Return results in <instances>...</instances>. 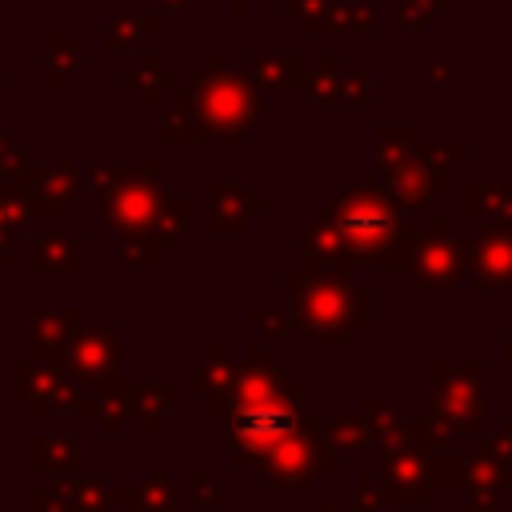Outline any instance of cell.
<instances>
[{"label": "cell", "instance_id": "obj_2", "mask_svg": "<svg viewBox=\"0 0 512 512\" xmlns=\"http://www.w3.org/2000/svg\"><path fill=\"white\" fill-rule=\"evenodd\" d=\"M176 108H184L204 140H244L248 128L264 116L260 84L232 68L228 56H212L208 72H196L192 92H176Z\"/></svg>", "mask_w": 512, "mask_h": 512}, {"label": "cell", "instance_id": "obj_28", "mask_svg": "<svg viewBox=\"0 0 512 512\" xmlns=\"http://www.w3.org/2000/svg\"><path fill=\"white\" fill-rule=\"evenodd\" d=\"M12 148H16V144H12V136H8V132H0V160H4Z\"/></svg>", "mask_w": 512, "mask_h": 512}, {"label": "cell", "instance_id": "obj_27", "mask_svg": "<svg viewBox=\"0 0 512 512\" xmlns=\"http://www.w3.org/2000/svg\"><path fill=\"white\" fill-rule=\"evenodd\" d=\"M160 8H168V12H188L192 0H160Z\"/></svg>", "mask_w": 512, "mask_h": 512}, {"label": "cell", "instance_id": "obj_7", "mask_svg": "<svg viewBox=\"0 0 512 512\" xmlns=\"http://www.w3.org/2000/svg\"><path fill=\"white\" fill-rule=\"evenodd\" d=\"M76 188H80V172L72 164H56V168L32 164L28 168V208H32V216H52L56 220Z\"/></svg>", "mask_w": 512, "mask_h": 512}, {"label": "cell", "instance_id": "obj_6", "mask_svg": "<svg viewBox=\"0 0 512 512\" xmlns=\"http://www.w3.org/2000/svg\"><path fill=\"white\" fill-rule=\"evenodd\" d=\"M464 248H468L476 284L484 288L512 284V224L508 220H492L480 236H464Z\"/></svg>", "mask_w": 512, "mask_h": 512}, {"label": "cell", "instance_id": "obj_25", "mask_svg": "<svg viewBox=\"0 0 512 512\" xmlns=\"http://www.w3.org/2000/svg\"><path fill=\"white\" fill-rule=\"evenodd\" d=\"M284 88H304V56L300 52L284 56Z\"/></svg>", "mask_w": 512, "mask_h": 512}, {"label": "cell", "instance_id": "obj_3", "mask_svg": "<svg viewBox=\"0 0 512 512\" xmlns=\"http://www.w3.org/2000/svg\"><path fill=\"white\" fill-rule=\"evenodd\" d=\"M168 200H172V188L156 176V168H148V164L124 168L120 184L100 196V204H104V232H116L124 240L152 236Z\"/></svg>", "mask_w": 512, "mask_h": 512}, {"label": "cell", "instance_id": "obj_17", "mask_svg": "<svg viewBox=\"0 0 512 512\" xmlns=\"http://www.w3.org/2000/svg\"><path fill=\"white\" fill-rule=\"evenodd\" d=\"M372 4L368 0H336L324 16V32H372Z\"/></svg>", "mask_w": 512, "mask_h": 512}, {"label": "cell", "instance_id": "obj_15", "mask_svg": "<svg viewBox=\"0 0 512 512\" xmlns=\"http://www.w3.org/2000/svg\"><path fill=\"white\" fill-rule=\"evenodd\" d=\"M152 28H156V16H116V20H108L104 32H100V48H104V52H128V48H136V40L148 36Z\"/></svg>", "mask_w": 512, "mask_h": 512}, {"label": "cell", "instance_id": "obj_21", "mask_svg": "<svg viewBox=\"0 0 512 512\" xmlns=\"http://www.w3.org/2000/svg\"><path fill=\"white\" fill-rule=\"evenodd\" d=\"M156 136H160L164 144H188V140H204V132L196 128V120H192L184 108H172V112L160 120Z\"/></svg>", "mask_w": 512, "mask_h": 512}, {"label": "cell", "instance_id": "obj_14", "mask_svg": "<svg viewBox=\"0 0 512 512\" xmlns=\"http://www.w3.org/2000/svg\"><path fill=\"white\" fill-rule=\"evenodd\" d=\"M80 252H84V240L80 236L48 232V236L36 240L32 268H80Z\"/></svg>", "mask_w": 512, "mask_h": 512}, {"label": "cell", "instance_id": "obj_12", "mask_svg": "<svg viewBox=\"0 0 512 512\" xmlns=\"http://www.w3.org/2000/svg\"><path fill=\"white\" fill-rule=\"evenodd\" d=\"M292 428V412H284V408H276V404H248L240 416H236V432L244 436V440H252V444H268V440H276V436H284Z\"/></svg>", "mask_w": 512, "mask_h": 512}, {"label": "cell", "instance_id": "obj_9", "mask_svg": "<svg viewBox=\"0 0 512 512\" xmlns=\"http://www.w3.org/2000/svg\"><path fill=\"white\" fill-rule=\"evenodd\" d=\"M388 184H392V196L396 204L408 212V208H424L432 196H448V172H432L416 160L400 164L396 172H388Z\"/></svg>", "mask_w": 512, "mask_h": 512}, {"label": "cell", "instance_id": "obj_26", "mask_svg": "<svg viewBox=\"0 0 512 512\" xmlns=\"http://www.w3.org/2000/svg\"><path fill=\"white\" fill-rule=\"evenodd\" d=\"M428 76H432V84H444V80L452 76V68H448V60H432V64H428Z\"/></svg>", "mask_w": 512, "mask_h": 512}, {"label": "cell", "instance_id": "obj_18", "mask_svg": "<svg viewBox=\"0 0 512 512\" xmlns=\"http://www.w3.org/2000/svg\"><path fill=\"white\" fill-rule=\"evenodd\" d=\"M48 60H52V76H48V84L60 88L64 76L76 72V68L84 64V40H80V36H52V40H48Z\"/></svg>", "mask_w": 512, "mask_h": 512}, {"label": "cell", "instance_id": "obj_8", "mask_svg": "<svg viewBox=\"0 0 512 512\" xmlns=\"http://www.w3.org/2000/svg\"><path fill=\"white\" fill-rule=\"evenodd\" d=\"M264 200L232 180H212V228L216 232H244L256 216H264Z\"/></svg>", "mask_w": 512, "mask_h": 512}, {"label": "cell", "instance_id": "obj_16", "mask_svg": "<svg viewBox=\"0 0 512 512\" xmlns=\"http://www.w3.org/2000/svg\"><path fill=\"white\" fill-rule=\"evenodd\" d=\"M408 160H412V132L404 124H392V128L380 124L376 128V164L384 168V176L396 172Z\"/></svg>", "mask_w": 512, "mask_h": 512}, {"label": "cell", "instance_id": "obj_11", "mask_svg": "<svg viewBox=\"0 0 512 512\" xmlns=\"http://www.w3.org/2000/svg\"><path fill=\"white\" fill-rule=\"evenodd\" d=\"M468 216H484L492 220H508L512 224V180H468Z\"/></svg>", "mask_w": 512, "mask_h": 512}, {"label": "cell", "instance_id": "obj_10", "mask_svg": "<svg viewBox=\"0 0 512 512\" xmlns=\"http://www.w3.org/2000/svg\"><path fill=\"white\" fill-rule=\"evenodd\" d=\"M304 264L308 268H316V264H352V256L344 248V236L336 232V224L324 212L304 228Z\"/></svg>", "mask_w": 512, "mask_h": 512}, {"label": "cell", "instance_id": "obj_5", "mask_svg": "<svg viewBox=\"0 0 512 512\" xmlns=\"http://www.w3.org/2000/svg\"><path fill=\"white\" fill-rule=\"evenodd\" d=\"M464 268H468L464 236H452L440 216H428V236H416V252H412V276H416V284H424V288H448V284L460 280Z\"/></svg>", "mask_w": 512, "mask_h": 512}, {"label": "cell", "instance_id": "obj_19", "mask_svg": "<svg viewBox=\"0 0 512 512\" xmlns=\"http://www.w3.org/2000/svg\"><path fill=\"white\" fill-rule=\"evenodd\" d=\"M336 84H340V56L336 52H324V60H320V72L312 76V84H308V100L312 104H336Z\"/></svg>", "mask_w": 512, "mask_h": 512}, {"label": "cell", "instance_id": "obj_1", "mask_svg": "<svg viewBox=\"0 0 512 512\" xmlns=\"http://www.w3.org/2000/svg\"><path fill=\"white\" fill-rule=\"evenodd\" d=\"M324 216L344 236V248L364 264L376 268H404L416 252V232L408 224V212L396 204V196L376 180H352L340 188V196L324 208Z\"/></svg>", "mask_w": 512, "mask_h": 512}, {"label": "cell", "instance_id": "obj_22", "mask_svg": "<svg viewBox=\"0 0 512 512\" xmlns=\"http://www.w3.org/2000/svg\"><path fill=\"white\" fill-rule=\"evenodd\" d=\"M188 224H192V200L172 192V200H168V204H164V212H160L156 236H164V240H176V236H180Z\"/></svg>", "mask_w": 512, "mask_h": 512}, {"label": "cell", "instance_id": "obj_24", "mask_svg": "<svg viewBox=\"0 0 512 512\" xmlns=\"http://www.w3.org/2000/svg\"><path fill=\"white\" fill-rule=\"evenodd\" d=\"M248 64H252L248 72H252L256 84H264V88H284V56L264 52V56H252Z\"/></svg>", "mask_w": 512, "mask_h": 512}, {"label": "cell", "instance_id": "obj_30", "mask_svg": "<svg viewBox=\"0 0 512 512\" xmlns=\"http://www.w3.org/2000/svg\"><path fill=\"white\" fill-rule=\"evenodd\" d=\"M4 84H8V76H4V72H0V88H4Z\"/></svg>", "mask_w": 512, "mask_h": 512}, {"label": "cell", "instance_id": "obj_20", "mask_svg": "<svg viewBox=\"0 0 512 512\" xmlns=\"http://www.w3.org/2000/svg\"><path fill=\"white\" fill-rule=\"evenodd\" d=\"M440 8H444V0H396V24L400 28H408V32H420L424 24H432L436 16H440Z\"/></svg>", "mask_w": 512, "mask_h": 512}, {"label": "cell", "instance_id": "obj_29", "mask_svg": "<svg viewBox=\"0 0 512 512\" xmlns=\"http://www.w3.org/2000/svg\"><path fill=\"white\" fill-rule=\"evenodd\" d=\"M248 4H252V0H228V8H232V16H244V12H248Z\"/></svg>", "mask_w": 512, "mask_h": 512}, {"label": "cell", "instance_id": "obj_13", "mask_svg": "<svg viewBox=\"0 0 512 512\" xmlns=\"http://www.w3.org/2000/svg\"><path fill=\"white\" fill-rule=\"evenodd\" d=\"M120 80H124V88H132V92L140 96V104H156V96L176 84V76H172L168 68H160L156 56H140Z\"/></svg>", "mask_w": 512, "mask_h": 512}, {"label": "cell", "instance_id": "obj_4", "mask_svg": "<svg viewBox=\"0 0 512 512\" xmlns=\"http://www.w3.org/2000/svg\"><path fill=\"white\" fill-rule=\"evenodd\" d=\"M292 284V296H296V312L304 320L308 332H316L320 324L332 328L340 320L352 316V304H368V296L356 288V284H344V280H328V276H304V272H292L288 276Z\"/></svg>", "mask_w": 512, "mask_h": 512}, {"label": "cell", "instance_id": "obj_23", "mask_svg": "<svg viewBox=\"0 0 512 512\" xmlns=\"http://www.w3.org/2000/svg\"><path fill=\"white\" fill-rule=\"evenodd\" d=\"M372 100H376V88H372L368 72H340L336 104H360V108H368Z\"/></svg>", "mask_w": 512, "mask_h": 512}]
</instances>
